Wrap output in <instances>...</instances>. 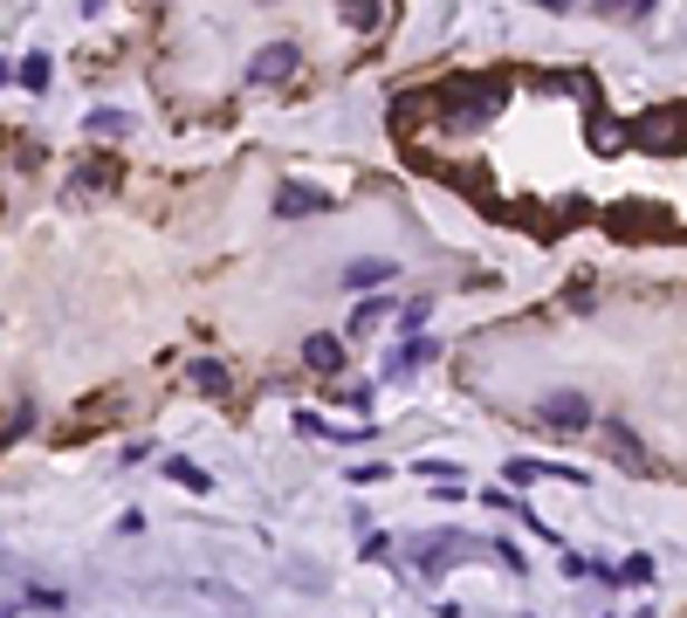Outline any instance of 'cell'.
<instances>
[{"label":"cell","instance_id":"22","mask_svg":"<svg viewBox=\"0 0 687 618\" xmlns=\"http://www.w3.org/2000/svg\"><path fill=\"white\" fill-rule=\"evenodd\" d=\"M28 426H35V405H28V399H21V405H14V412H8V440H21V433H28Z\"/></svg>","mask_w":687,"mask_h":618},{"label":"cell","instance_id":"10","mask_svg":"<svg viewBox=\"0 0 687 618\" xmlns=\"http://www.w3.org/2000/svg\"><path fill=\"white\" fill-rule=\"evenodd\" d=\"M186 379H193V392H199V399H227V392H234V371H227L220 357H193V364H186Z\"/></svg>","mask_w":687,"mask_h":618},{"label":"cell","instance_id":"24","mask_svg":"<svg viewBox=\"0 0 687 618\" xmlns=\"http://www.w3.org/2000/svg\"><path fill=\"white\" fill-rule=\"evenodd\" d=\"M21 605H42V611H56V605H62V591H49V585H28V591H21Z\"/></svg>","mask_w":687,"mask_h":618},{"label":"cell","instance_id":"26","mask_svg":"<svg viewBox=\"0 0 687 618\" xmlns=\"http://www.w3.org/2000/svg\"><path fill=\"white\" fill-rule=\"evenodd\" d=\"M537 8H550V14H571V0H537Z\"/></svg>","mask_w":687,"mask_h":618},{"label":"cell","instance_id":"9","mask_svg":"<svg viewBox=\"0 0 687 618\" xmlns=\"http://www.w3.org/2000/svg\"><path fill=\"white\" fill-rule=\"evenodd\" d=\"M605 440H612V461H619L626 474H654V453L639 447V433H632V426H619V420H612V426H605Z\"/></svg>","mask_w":687,"mask_h":618},{"label":"cell","instance_id":"25","mask_svg":"<svg viewBox=\"0 0 687 618\" xmlns=\"http://www.w3.org/2000/svg\"><path fill=\"white\" fill-rule=\"evenodd\" d=\"M563 310H591V282H585V275H578L571 288H563Z\"/></svg>","mask_w":687,"mask_h":618},{"label":"cell","instance_id":"21","mask_svg":"<svg viewBox=\"0 0 687 618\" xmlns=\"http://www.w3.org/2000/svg\"><path fill=\"white\" fill-rule=\"evenodd\" d=\"M331 399H337V405H351V412H372V385H337Z\"/></svg>","mask_w":687,"mask_h":618},{"label":"cell","instance_id":"2","mask_svg":"<svg viewBox=\"0 0 687 618\" xmlns=\"http://www.w3.org/2000/svg\"><path fill=\"white\" fill-rule=\"evenodd\" d=\"M632 145L654 151V158L687 151V110H646V117H632Z\"/></svg>","mask_w":687,"mask_h":618},{"label":"cell","instance_id":"18","mask_svg":"<svg viewBox=\"0 0 687 618\" xmlns=\"http://www.w3.org/2000/svg\"><path fill=\"white\" fill-rule=\"evenodd\" d=\"M166 474H173L179 488H193V494H207V488H214V474H207V468H193V461H166Z\"/></svg>","mask_w":687,"mask_h":618},{"label":"cell","instance_id":"20","mask_svg":"<svg viewBox=\"0 0 687 618\" xmlns=\"http://www.w3.org/2000/svg\"><path fill=\"white\" fill-rule=\"evenodd\" d=\"M598 14H632V21H646V14H654V0H598Z\"/></svg>","mask_w":687,"mask_h":618},{"label":"cell","instance_id":"12","mask_svg":"<svg viewBox=\"0 0 687 618\" xmlns=\"http://www.w3.org/2000/svg\"><path fill=\"white\" fill-rule=\"evenodd\" d=\"M303 364L316 379H337L344 371V337H303Z\"/></svg>","mask_w":687,"mask_h":618},{"label":"cell","instance_id":"19","mask_svg":"<svg viewBox=\"0 0 687 618\" xmlns=\"http://www.w3.org/2000/svg\"><path fill=\"white\" fill-rule=\"evenodd\" d=\"M646 577H654V563H646V557H626V563L612 570V585H646Z\"/></svg>","mask_w":687,"mask_h":618},{"label":"cell","instance_id":"14","mask_svg":"<svg viewBox=\"0 0 687 618\" xmlns=\"http://www.w3.org/2000/svg\"><path fill=\"white\" fill-rule=\"evenodd\" d=\"M399 268L385 262V255H365V262H351L344 268V288H351V296H357V288H379V282H392Z\"/></svg>","mask_w":687,"mask_h":618},{"label":"cell","instance_id":"11","mask_svg":"<svg viewBox=\"0 0 687 618\" xmlns=\"http://www.w3.org/2000/svg\"><path fill=\"white\" fill-rule=\"evenodd\" d=\"M331 206H337V199L316 193V186H282V193H275V214H282V220H289V214H331Z\"/></svg>","mask_w":687,"mask_h":618},{"label":"cell","instance_id":"23","mask_svg":"<svg viewBox=\"0 0 687 618\" xmlns=\"http://www.w3.org/2000/svg\"><path fill=\"white\" fill-rule=\"evenodd\" d=\"M426 310H433V303H426V296H413V303H406V310H399V323H406V337H413V330H420V323H426Z\"/></svg>","mask_w":687,"mask_h":618},{"label":"cell","instance_id":"16","mask_svg":"<svg viewBox=\"0 0 687 618\" xmlns=\"http://www.w3.org/2000/svg\"><path fill=\"white\" fill-rule=\"evenodd\" d=\"M14 82H21L28 97H42V90H49V56H28V62L14 69Z\"/></svg>","mask_w":687,"mask_h":618},{"label":"cell","instance_id":"1","mask_svg":"<svg viewBox=\"0 0 687 618\" xmlns=\"http://www.w3.org/2000/svg\"><path fill=\"white\" fill-rule=\"evenodd\" d=\"M509 104V76H454L440 82V117H448V131H481V124H495Z\"/></svg>","mask_w":687,"mask_h":618},{"label":"cell","instance_id":"5","mask_svg":"<svg viewBox=\"0 0 687 618\" xmlns=\"http://www.w3.org/2000/svg\"><path fill=\"white\" fill-rule=\"evenodd\" d=\"M296 69H303V49H296V41H268V49L248 56V82H255V90H282Z\"/></svg>","mask_w":687,"mask_h":618},{"label":"cell","instance_id":"6","mask_svg":"<svg viewBox=\"0 0 687 618\" xmlns=\"http://www.w3.org/2000/svg\"><path fill=\"white\" fill-rule=\"evenodd\" d=\"M585 145H591L598 158H619V151L632 145V124H619L605 104H591V117H585Z\"/></svg>","mask_w":687,"mask_h":618},{"label":"cell","instance_id":"15","mask_svg":"<svg viewBox=\"0 0 687 618\" xmlns=\"http://www.w3.org/2000/svg\"><path fill=\"white\" fill-rule=\"evenodd\" d=\"M385 316H392V303H379V296H372V303H357V310H351V330H344V337H372V330H379Z\"/></svg>","mask_w":687,"mask_h":618},{"label":"cell","instance_id":"8","mask_svg":"<svg viewBox=\"0 0 687 618\" xmlns=\"http://www.w3.org/2000/svg\"><path fill=\"white\" fill-rule=\"evenodd\" d=\"M125 186V165H117L110 151H90L84 165H76V193H117Z\"/></svg>","mask_w":687,"mask_h":618},{"label":"cell","instance_id":"7","mask_svg":"<svg viewBox=\"0 0 687 618\" xmlns=\"http://www.w3.org/2000/svg\"><path fill=\"white\" fill-rule=\"evenodd\" d=\"M440 110V90H413V97H392V131L399 138H420Z\"/></svg>","mask_w":687,"mask_h":618},{"label":"cell","instance_id":"17","mask_svg":"<svg viewBox=\"0 0 687 618\" xmlns=\"http://www.w3.org/2000/svg\"><path fill=\"white\" fill-rule=\"evenodd\" d=\"M84 124H90V131H97V138H110V145H117V138H125V131H131V117H125V110H90Z\"/></svg>","mask_w":687,"mask_h":618},{"label":"cell","instance_id":"4","mask_svg":"<svg viewBox=\"0 0 687 618\" xmlns=\"http://www.w3.org/2000/svg\"><path fill=\"white\" fill-rule=\"evenodd\" d=\"M537 420H543L550 433H585V426H591V399L571 392V385H557V392L537 399Z\"/></svg>","mask_w":687,"mask_h":618},{"label":"cell","instance_id":"13","mask_svg":"<svg viewBox=\"0 0 687 618\" xmlns=\"http://www.w3.org/2000/svg\"><path fill=\"white\" fill-rule=\"evenodd\" d=\"M337 21H344L351 35H379V28H385V8H379V0H337Z\"/></svg>","mask_w":687,"mask_h":618},{"label":"cell","instance_id":"3","mask_svg":"<svg viewBox=\"0 0 687 618\" xmlns=\"http://www.w3.org/2000/svg\"><path fill=\"white\" fill-rule=\"evenodd\" d=\"M413 570L420 577H440L448 563H461V550H474V536H461V529H426V536H413Z\"/></svg>","mask_w":687,"mask_h":618}]
</instances>
